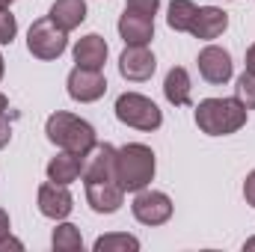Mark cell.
Segmentation results:
<instances>
[{"mask_svg": "<svg viewBox=\"0 0 255 252\" xmlns=\"http://www.w3.org/2000/svg\"><path fill=\"white\" fill-rule=\"evenodd\" d=\"M154 151L142 142H128L116 148V184L122 193H139L151 184L154 178Z\"/></svg>", "mask_w": 255, "mask_h": 252, "instance_id": "1", "label": "cell"}, {"mask_svg": "<svg viewBox=\"0 0 255 252\" xmlns=\"http://www.w3.org/2000/svg\"><path fill=\"white\" fill-rule=\"evenodd\" d=\"M247 113L238 98H205L196 107V125L208 136H226L247 125Z\"/></svg>", "mask_w": 255, "mask_h": 252, "instance_id": "2", "label": "cell"}, {"mask_svg": "<svg viewBox=\"0 0 255 252\" xmlns=\"http://www.w3.org/2000/svg\"><path fill=\"white\" fill-rule=\"evenodd\" d=\"M45 133H48V139L54 145H60L63 151H71V154H80V157H86L95 148V127L86 119L74 116V113H63L60 110V113L48 116Z\"/></svg>", "mask_w": 255, "mask_h": 252, "instance_id": "3", "label": "cell"}, {"mask_svg": "<svg viewBox=\"0 0 255 252\" xmlns=\"http://www.w3.org/2000/svg\"><path fill=\"white\" fill-rule=\"evenodd\" d=\"M116 119L128 127H136V130H157L163 125L160 107L139 92H122L116 98Z\"/></svg>", "mask_w": 255, "mask_h": 252, "instance_id": "4", "label": "cell"}, {"mask_svg": "<svg viewBox=\"0 0 255 252\" xmlns=\"http://www.w3.org/2000/svg\"><path fill=\"white\" fill-rule=\"evenodd\" d=\"M27 48L36 60H57L68 48V33L63 27H57L51 18H39V21H33V27L27 33Z\"/></svg>", "mask_w": 255, "mask_h": 252, "instance_id": "5", "label": "cell"}, {"mask_svg": "<svg viewBox=\"0 0 255 252\" xmlns=\"http://www.w3.org/2000/svg\"><path fill=\"white\" fill-rule=\"evenodd\" d=\"M130 211L142 226H163L172 217V199L160 190H139Z\"/></svg>", "mask_w": 255, "mask_h": 252, "instance_id": "6", "label": "cell"}, {"mask_svg": "<svg viewBox=\"0 0 255 252\" xmlns=\"http://www.w3.org/2000/svg\"><path fill=\"white\" fill-rule=\"evenodd\" d=\"M104 92H107V80H104L101 68H83V65L71 68V74H68V95L74 101L89 104V101H98Z\"/></svg>", "mask_w": 255, "mask_h": 252, "instance_id": "7", "label": "cell"}, {"mask_svg": "<svg viewBox=\"0 0 255 252\" xmlns=\"http://www.w3.org/2000/svg\"><path fill=\"white\" fill-rule=\"evenodd\" d=\"M154 68H157V60L145 45H125V51L119 57V74L125 80L142 83L154 74Z\"/></svg>", "mask_w": 255, "mask_h": 252, "instance_id": "8", "label": "cell"}, {"mask_svg": "<svg viewBox=\"0 0 255 252\" xmlns=\"http://www.w3.org/2000/svg\"><path fill=\"white\" fill-rule=\"evenodd\" d=\"M83 181L95 184V181H116V148L107 142H95V148L86 154L83 160Z\"/></svg>", "mask_w": 255, "mask_h": 252, "instance_id": "9", "label": "cell"}, {"mask_svg": "<svg viewBox=\"0 0 255 252\" xmlns=\"http://www.w3.org/2000/svg\"><path fill=\"white\" fill-rule=\"evenodd\" d=\"M196 63H199V74H202L208 83H226V80H232L235 65H232V54H229L226 48L208 45V48L199 54Z\"/></svg>", "mask_w": 255, "mask_h": 252, "instance_id": "10", "label": "cell"}, {"mask_svg": "<svg viewBox=\"0 0 255 252\" xmlns=\"http://www.w3.org/2000/svg\"><path fill=\"white\" fill-rule=\"evenodd\" d=\"M74 208V199L68 193V184H57V181H48L39 187V211L51 220H65Z\"/></svg>", "mask_w": 255, "mask_h": 252, "instance_id": "11", "label": "cell"}, {"mask_svg": "<svg viewBox=\"0 0 255 252\" xmlns=\"http://www.w3.org/2000/svg\"><path fill=\"white\" fill-rule=\"evenodd\" d=\"M122 199L125 193L116 181H95V184H86V202L95 214H116L122 208Z\"/></svg>", "mask_w": 255, "mask_h": 252, "instance_id": "12", "label": "cell"}, {"mask_svg": "<svg viewBox=\"0 0 255 252\" xmlns=\"http://www.w3.org/2000/svg\"><path fill=\"white\" fill-rule=\"evenodd\" d=\"M226 27H229V15H226L223 9H217V6H202V9L196 12V18H193L190 33L196 36V39L211 42V39L223 36Z\"/></svg>", "mask_w": 255, "mask_h": 252, "instance_id": "13", "label": "cell"}, {"mask_svg": "<svg viewBox=\"0 0 255 252\" xmlns=\"http://www.w3.org/2000/svg\"><path fill=\"white\" fill-rule=\"evenodd\" d=\"M119 36L125 45H148L154 39V18H145V15L125 9L119 18Z\"/></svg>", "mask_w": 255, "mask_h": 252, "instance_id": "14", "label": "cell"}, {"mask_svg": "<svg viewBox=\"0 0 255 252\" xmlns=\"http://www.w3.org/2000/svg\"><path fill=\"white\" fill-rule=\"evenodd\" d=\"M104 60H107V42L98 33H89V36H83L74 45V63L77 65H83V68H101Z\"/></svg>", "mask_w": 255, "mask_h": 252, "instance_id": "15", "label": "cell"}, {"mask_svg": "<svg viewBox=\"0 0 255 252\" xmlns=\"http://www.w3.org/2000/svg\"><path fill=\"white\" fill-rule=\"evenodd\" d=\"M48 18L63 27L65 33H71L74 27H80L86 21V0H57L48 12Z\"/></svg>", "mask_w": 255, "mask_h": 252, "instance_id": "16", "label": "cell"}, {"mask_svg": "<svg viewBox=\"0 0 255 252\" xmlns=\"http://www.w3.org/2000/svg\"><path fill=\"white\" fill-rule=\"evenodd\" d=\"M83 175V157L71 154V151H60L57 157H51L48 163V178L57 184H71Z\"/></svg>", "mask_w": 255, "mask_h": 252, "instance_id": "17", "label": "cell"}, {"mask_svg": "<svg viewBox=\"0 0 255 252\" xmlns=\"http://www.w3.org/2000/svg\"><path fill=\"white\" fill-rule=\"evenodd\" d=\"M163 95L175 107H187L190 104V74H187V68H181V65L169 68V74L163 80Z\"/></svg>", "mask_w": 255, "mask_h": 252, "instance_id": "18", "label": "cell"}, {"mask_svg": "<svg viewBox=\"0 0 255 252\" xmlns=\"http://www.w3.org/2000/svg\"><path fill=\"white\" fill-rule=\"evenodd\" d=\"M199 6L193 0H172L169 3V15H166V24L175 30V33H190V24L196 18Z\"/></svg>", "mask_w": 255, "mask_h": 252, "instance_id": "19", "label": "cell"}, {"mask_svg": "<svg viewBox=\"0 0 255 252\" xmlns=\"http://www.w3.org/2000/svg\"><path fill=\"white\" fill-rule=\"evenodd\" d=\"M54 250L57 252H80L83 250V238H80V229L71 226V223H60L54 229V238H51Z\"/></svg>", "mask_w": 255, "mask_h": 252, "instance_id": "20", "label": "cell"}, {"mask_svg": "<svg viewBox=\"0 0 255 252\" xmlns=\"http://www.w3.org/2000/svg\"><path fill=\"white\" fill-rule=\"evenodd\" d=\"M92 250L95 252H136L139 250V241H136L133 235H119V232H113V235H101Z\"/></svg>", "mask_w": 255, "mask_h": 252, "instance_id": "21", "label": "cell"}, {"mask_svg": "<svg viewBox=\"0 0 255 252\" xmlns=\"http://www.w3.org/2000/svg\"><path fill=\"white\" fill-rule=\"evenodd\" d=\"M235 98H238L247 110H255V74H253V71H244V74L238 77Z\"/></svg>", "mask_w": 255, "mask_h": 252, "instance_id": "22", "label": "cell"}, {"mask_svg": "<svg viewBox=\"0 0 255 252\" xmlns=\"http://www.w3.org/2000/svg\"><path fill=\"white\" fill-rule=\"evenodd\" d=\"M15 33H18V21H15V15H12L9 9H0V45H12Z\"/></svg>", "mask_w": 255, "mask_h": 252, "instance_id": "23", "label": "cell"}, {"mask_svg": "<svg viewBox=\"0 0 255 252\" xmlns=\"http://www.w3.org/2000/svg\"><path fill=\"white\" fill-rule=\"evenodd\" d=\"M125 9L128 12H136V15H145V18H154L157 9H160V0H128Z\"/></svg>", "mask_w": 255, "mask_h": 252, "instance_id": "24", "label": "cell"}, {"mask_svg": "<svg viewBox=\"0 0 255 252\" xmlns=\"http://www.w3.org/2000/svg\"><path fill=\"white\" fill-rule=\"evenodd\" d=\"M9 139H12V125H9L6 113H0V148H6Z\"/></svg>", "mask_w": 255, "mask_h": 252, "instance_id": "25", "label": "cell"}, {"mask_svg": "<svg viewBox=\"0 0 255 252\" xmlns=\"http://www.w3.org/2000/svg\"><path fill=\"white\" fill-rule=\"evenodd\" d=\"M244 199H247V205L255 208V169L247 175V181H244Z\"/></svg>", "mask_w": 255, "mask_h": 252, "instance_id": "26", "label": "cell"}, {"mask_svg": "<svg viewBox=\"0 0 255 252\" xmlns=\"http://www.w3.org/2000/svg\"><path fill=\"white\" fill-rule=\"evenodd\" d=\"M9 250H15V252H21L24 250V244L18 241V238H12V235H6L3 241H0V252H9Z\"/></svg>", "mask_w": 255, "mask_h": 252, "instance_id": "27", "label": "cell"}, {"mask_svg": "<svg viewBox=\"0 0 255 252\" xmlns=\"http://www.w3.org/2000/svg\"><path fill=\"white\" fill-rule=\"evenodd\" d=\"M9 229H12V226H9V214H6V211L0 208V241H3L6 235H9Z\"/></svg>", "mask_w": 255, "mask_h": 252, "instance_id": "28", "label": "cell"}, {"mask_svg": "<svg viewBox=\"0 0 255 252\" xmlns=\"http://www.w3.org/2000/svg\"><path fill=\"white\" fill-rule=\"evenodd\" d=\"M247 71L255 74V45H250V51H247Z\"/></svg>", "mask_w": 255, "mask_h": 252, "instance_id": "29", "label": "cell"}, {"mask_svg": "<svg viewBox=\"0 0 255 252\" xmlns=\"http://www.w3.org/2000/svg\"><path fill=\"white\" fill-rule=\"evenodd\" d=\"M6 110H9V98L0 92V113H6Z\"/></svg>", "mask_w": 255, "mask_h": 252, "instance_id": "30", "label": "cell"}, {"mask_svg": "<svg viewBox=\"0 0 255 252\" xmlns=\"http://www.w3.org/2000/svg\"><path fill=\"white\" fill-rule=\"evenodd\" d=\"M9 3H15V0H0V9H9Z\"/></svg>", "mask_w": 255, "mask_h": 252, "instance_id": "31", "label": "cell"}, {"mask_svg": "<svg viewBox=\"0 0 255 252\" xmlns=\"http://www.w3.org/2000/svg\"><path fill=\"white\" fill-rule=\"evenodd\" d=\"M3 71H6V65H3V54H0V77H3Z\"/></svg>", "mask_w": 255, "mask_h": 252, "instance_id": "32", "label": "cell"}, {"mask_svg": "<svg viewBox=\"0 0 255 252\" xmlns=\"http://www.w3.org/2000/svg\"><path fill=\"white\" fill-rule=\"evenodd\" d=\"M247 250H255V238L253 241H247Z\"/></svg>", "mask_w": 255, "mask_h": 252, "instance_id": "33", "label": "cell"}]
</instances>
